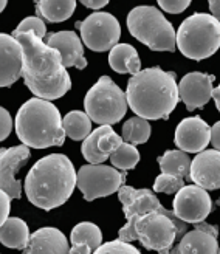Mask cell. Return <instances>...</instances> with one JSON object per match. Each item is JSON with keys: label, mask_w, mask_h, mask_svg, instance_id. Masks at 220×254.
<instances>
[{"label": "cell", "mask_w": 220, "mask_h": 254, "mask_svg": "<svg viewBox=\"0 0 220 254\" xmlns=\"http://www.w3.org/2000/svg\"><path fill=\"white\" fill-rule=\"evenodd\" d=\"M213 99L216 101V107L220 112V84H219L217 88H214V90H213Z\"/></svg>", "instance_id": "obj_39"}, {"label": "cell", "mask_w": 220, "mask_h": 254, "mask_svg": "<svg viewBox=\"0 0 220 254\" xmlns=\"http://www.w3.org/2000/svg\"><path fill=\"white\" fill-rule=\"evenodd\" d=\"M127 28L152 52H174L177 47V33L172 23L155 6L134 8L127 16Z\"/></svg>", "instance_id": "obj_7"}, {"label": "cell", "mask_w": 220, "mask_h": 254, "mask_svg": "<svg viewBox=\"0 0 220 254\" xmlns=\"http://www.w3.org/2000/svg\"><path fill=\"white\" fill-rule=\"evenodd\" d=\"M213 74H206L200 71L188 73L178 82V98L183 101L189 112L202 109L213 98Z\"/></svg>", "instance_id": "obj_15"}, {"label": "cell", "mask_w": 220, "mask_h": 254, "mask_svg": "<svg viewBox=\"0 0 220 254\" xmlns=\"http://www.w3.org/2000/svg\"><path fill=\"white\" fill-rule=\"evenodd\" d=\"M213 211V200L208 190L189 185L183 186L175 194L174 198V214L175 217L185 223H199L205 222L210 212Z\"/></svg>", "instance_id": "obj_11"}, {"label": "cell", "mask_w": 220, "mask_h": 254, "mask_svg": "<svg viewBox=\"0 0 220 254\" xmlns=\"http://www.w3.org/2000/svg\"><path fill=\"white\" fill-rule=\"evenodd\" d=\"M109 64L112 70L120 74H137L141 70L138 52L129 44H116L109 53Z\"/></svg>", "instance_id": "obj_21"}, {"label": "cell", "mask_w": 220, "mask_h": 254, "mask_svg": "<svg viewBox=\"0 0 220 254\" xmlns=\"http://www.w3.org/2000/svg\"><path fill=\"white\" fill-rule=\"evenodd\" d=\"M6 3H8V0H0V12H2V11L5 9Z\"/></svg>", "instance_id": "obj_40"}, {"label": "cell", "mask_w": 220, "mask_h": 254, "mask_svg": "<svg viewBox=\"0 0 220 254\" xmlns=\"http://www.w3.org/2000/svg\"><path fill=\"white\" fill-rule=\"evenodd\" d=\"M16 133L22 144L34 149L62 146L66 132L58 107L47 99L31 98L16 115Z\"/></svg>", "instance_id": "obj_4"}, {"label": "cell", "mask_w": 220, "mask_h": 254, "mask_svg": "<svg viewBox=\"0 0 220 254\" xmlns=\"http://www.w3.org/2000/svg\"><path fill=\"white\" fill-rule=\"evenodd\" d=\"M30 157V147L25 144L0 149V189L11 198L22 197V183L16 175Z\"/></svg>", "instance_id": "obj_12"}, {"label": "cell", "mask_w": 220, "mask_h": 254, "mask_svg": "<svg viewBox=\"0 0 220 254\" xmlns=\"http://www.w3.org/2000/svg\"><path fill=\"white\" fill-rule=\"evenodd\" d=\"M14 127V123H12V118L9 115V112L3 107H0V141L6 139Z\"/></svg>", "instance_id": "obj_33"}, {"label": "cell", "mask_w": 220, "mask_h": 254, "mask_svg": "<svg viewBox=\"0 0 220 254\" xmlns=\"http://www.w3.org/2000/svg\"><path fill=\"white\" fill-rule=\"evenodd\" d=\"M191 158L183 150H166L161 157H158V164L161 174H169L178 179L189 180Z\"/></svg>", "instance_id": "obj_24"}, {"label": "cell", "mask_w": 220, "mask_h": 254, "mask_svg": "<svg viewBox=\"0 0 220 254\" xmlns=\"http://www.w3.org/2000/svg\"><path fill=\"white\" fill-rule=\"evenodd\" d=\"M217 254H220V247H219V253H217Z\"/></svg>", "instance_id": "obj_41"}, {"label": "cell", "mask_w": 220, "mask_h": 254, "mask_svg": "<svg viewBox=\"0 0 220 254\" xmlns=\"http://www.w3.org/2000/svg\"><path fill=\"white\" fill-rule=\"evenodd\" d=\"M69 240L58 228H41L30 236L23 254H69Z\"/></svg>", "instance_id": "obj_20"}, {"label": "cell", "mask_w": 220, "mask_h": 254, "mask_svg": "<svg viewBox=\"0 0 220 254\" xmlns=\"http://www.w3.org/2000/svg\"><path fill=\"white\" fill-rule=\"evenodd\" d=\"M48 47L55 48L59 52L64 67H76V68H85L87 59L84 58V47L82 41L77 37L74 31H58L50 33L47 39L44 41Z\"/></svg>", "instance_id": "obj_19"}, {"label": "cell", "mask_w": 220, "mask_h": 254, "mask_svg": "<svg viewBox=\"0 0 220 254\" xmlns=\"http://www.w3.org/2000/svg\"><path fill=\"white\" fill-rule=\"evenodd\" d=\"M70 242H72V245H76V244L87 245L90 250L95 251L98 247L102 245V233L95 223L81 222L72 230Z\"/></svg>", "instance_id": "obj_26"}, {"label": "cell", "mask_w": 220, "mask_h": 254, "mask_svg": "<svg viewBox=\"0 0 220 254\" xmlns=\"http://www.w3.org/2000/svg\"><path fill=\"white\" fill-rule=\"evenodd\" d=\"M138 161H140V152L131 143H123L110 155V163L113 164V168L120 171L134 169L138 164Z\"/></svg>", "instance_id": "obj_28"}, {"label": "cell", "mask_w": 220, "mask_h": 254, "mask_svg": "<svg viewBox=\"0 0 220 254\" xmlns=\"http://www.w3.org/2000/svg\"><path fill=\"white\" fill-rule=\"evenodd\" d=\"M175 144L180 150L199 154L211 141V127L200 117H191L180 121L175 129Z\"/></svg>", "instance_id": "obj_16"}, {"label": "cell", "mask_w": 220, "mask_h": 254, "mask_svg": "<svg viewBox=\"0 0 220 254\" xmlns=\"http://www.w3.org/2000/svg\"><path fill=\"white\" fill-rule=\"evenodd\" d=\"M11 197L0 189V226L5 223V220L9 217V209H11Z\"/></svg>", "instance_id": "obj_34"}, {"label": "cell", "mask_w": 220, "mask_h": 254, "mask_svg": "<svg viewBox=\"0 0 220 254\" xmlns=\"http://www.w3.org/2000/svg\"><path fill=\"white\" fill-rule=\"evenodd\" d=\"M33 33L36 34L37 37H41V39H44V37L47 36V27H45V22L37 17V16H31V17H27L23 19L17 28L12 31V33Z\"/></svg>", "instance_id": "obj_31"}, {"label": "cell", "mask_w": 220, "mask_h": 254, "mask_svg": "<svg viewBox=\"0 0 220 254\" xmlns=\"http://www.w3.org/2000/svg\"><path fill=\"white\" fill-rule=\"evenodd\" d=\"M188 233V223L167 215L160 211H147L141 215L127 219L118 236L124 242L138 240L145 248L157 251L160 254H171L175 239H182Z\"/></svg>", "instance_id": "obj_5"}, {"label": "cell", "mask_w": 220, "mask_h": 254, "mask_svg": "<svg viewBox=\"0 0 220 254\" xmlns=\"http://www.w3.org/2000/svg\"><path fill=\"white\" fill-rule=\"evenodd\" d=\"M157 2L160 8L169 14H180L191 5V0H157Z\"/></svg>", "instance_id": "obj_32"}, {"label": "cell", "mask_w": 220, "mask_h": 254, "mask_svg": "<svg viewBox=\"0 0 220 254\" xmlns=\"http://www.w3.org/2000/svg\"><path fill=\"white\" fill-rule=\"evenodd\" d=\"M88 118L99 126H112L123 120L127 112L126 93L109 76H101L84 98Z\"/></svg>", "instance_id": "obj_8"}, {"label": "cell", "mask_w": 220, "mask_h": 254, "mask_svg": "<svg viewBox=\"0 0 220 254\" xmlns=\"http://www.w3.org/2000/svg\"><path fill=\"white\" fill-rule=\"evenodd\" d=\"M211 143L216 147V150L220 152V121H217L211 127Z\"/></svg>", "instance_id": "obj_35"}, {"label": "cell", "mask_w": 220, "mask_h": 254, "mask_svg": "<svg viewBox=\"0 0 220 254\" xmlns=\"http://www.w3.org/2000/svg\"><path fill=\"white\" fill-rule=\"evenodd\" d=\"M208 3H210V11H211V14L220 20V0H208Z\"/></svg>", "instance_id": "obj_38"}, {"label": "cell", "mask_w": 220, "mask_h": 254, "mask_svg": "<svg viewBox=\"0 0 220 254\" xmlns=\"http://www.w3.org/2000/svg\"><path fill=\"white\" fill-rule=\"evenodd\" d=\"M92 254H141L131 242H124V240H112V242L102 244L98 247Z\"/></svg>", "instance_id": "obj_30"}, {"label": "cell", "mask_w": 220, "mask_h": 254, "mask_svg": "<svg viewBox=\"0 0 220 254\" xmlns=\"http://www.w3.org/2000/svg\"><path fill=\"white\" fill-rule=\"evenodd\" d=\"M23 52L12 34L0 33V87H11L22 78Z\"/></svg>", "instance_id": "obj_17"}, {"label": "cell", "mask_w": 220, "mask_h": 254, "mask_svg": "<svg viewBox=\"0 0 220 254\" xmlns=\"http://www.w3.org/2000/svg\"><path fill=\"white\" fill-rule=\"evenodd\" d=\"M62 127L66 136L72 138L73 141H82L92 132V120L85 112L73 110L62 118Z\"/></svg>", "instance_id": "obj_25"}, {"label": "cell", "mask_w": 220, "mask_h": 254, "mask_svg": "<svg viewBox=\"0 0 220 254\" xmlns=\"http://www.w3.org/2000/svg\"><path fill=\"white\" fill-rule=\"evenodd\" d=\"M22 45V76L30 92L41 99L53 101L72 88V79L58 50L48 47L33 33H12Z\"/></svg>", "instance_id": "obj_1"}, {"label": "cell", "mask_w": 220, "mask_h": 254, "mask_svg": "<svg viewBox=\"0 0 220 254\" xmlns=\"http://www.w3.org/2000/svg\"><path fill=\"white\" fill-rule=\"evenodd\" d=\"M183 186H185L183 179H178V177L169 174H160L153 183V190L155 192H163L171 195V194H177Z\"/></svg>", "instance_id": "obj_29"}, {"label": "cell", "mask_w": 220, "mask_h": 254, "mask_svg": "<svg viewBox=\"0 0 220 254\" xmlns=\"http://www.w3.org/2000/svg\"><path fill=\"white\" fill-rule=\"evenodd\" d=\"M194 225V230L185 233L178 245L172 247L171 254H217L219 228L205 222Z\"/></svg>", "instance_id": "obj_14"}, {"label": "cell", "mask_w": 220, "mask_h": 254, "mask_svg": "<svg viewBox=\"0 0 220 254\" xmlns=\"http://www.w3.org/2000/svg\"><path fill=\"white\" fill-rule=\"evenodd\" d=\"M79 2L90 9H99V8H104L110 0H79Z\"/></svg>", "instance_id": "obj_36"}, {"label": "cell", "mask_w": 220, "mask_h": 254, "mask_svg": "<svg viewBox=\"0 0 220 254\" xmlns=\"http://www.w3.org/2000/svg\"><path fill=\"white\" fill-rule=\"evenodd\" d=\"M219 205H220V201H219Z\"/></svg>", "instance_id": "obj_42"}, {"label": "cell", "mask_w": 220, "mask_h": 254, "mask_svg": "<svg viewBox=\"0 0 220 254\" xmlns=\"http://www.w3.org/2000/svg\"><path fill=\"white\" fill-rule=\"evenodd\" d=\"M93 251L90 250L87 245H82V244H76V245H72L69 254H92Z\"/></svg>", "instance_id": "obj_37"}, {"label": "cell", "mask_w": 220, "mask_h": 254, "mask_svg": "<svg viewBox=\"0 0 220 254\" xmlns=\"http://www.w3.org/2000/svg\"><path fill=\"white\" fill-rule=\"evenodd\" d=\"M28 225L19 217H8L5 223L0 226V244L6 248L25 250L30 240Z\"/></svg>", "instance_id": "obj_22"}, {"label": "cell", "mask_w": 220, "mask_h": 254, "mask_svg": "<svg viewBox=\"0 0 220 254\" xmlns=\"http://www.w3.org/2000/svg\"><path fill=\"white\" fill-rule=\"evenodd\" d=\"M150 138V124L147 120L134 117L127 120L123 126V139L134 146L143 144Z\"/></svg>", "instance_id": "obj_27"}, {"label": "cell", "mask_w": 220, "mask_h": 254, "mask_svg": "<svg viewBox=\"0 0 220 254\" xmlns=\"http://www.w3.org/2000/svg\"><path fill=\"white\" fill-rule=\"evenodd\" d=\"M123 143V136L115 133L110 126H99L82 139L81 150L90 164H102Z\"/></svg>", "instance_id": "obj_13"}, {"label": "cell", "mask_w": 220, "mask_h": 254, "mask_svg": "<svg viewBox=\"0 0 220 254\" xmlns=\"http://www.w3.org/2000/svg\"><path fill=\"white\" fill-rule=\"evenodd\" d=\"M76 28L81 31V41L92 52H109L120 41V22L110 12H93L85 20L77 22Z\"/></svg>", "instance_id": "obj_10"}, {"label": "cell", "mask_w": 220, "mask_h": 254, "mask_svg": "<svg viewBox=\"0 0 220 254\" xmlns=\"http://www.w3.org/2000/svg\"><path fill=\"white\" fill-rule=\"evenodd\" d=\"M36 14L51 23H59L73 16L76 0H36Z\"/></svg>", "instance_id": "obj_23"}, {"label": "cell", "mask_w": 220, "mask_h": 254, "mask_svg": "<svg viewBox=\"0 0 220 254\" xmlns=\"http://www.w3.org/2000/svg\"><path fill=\"white\" fill-rule=\"evenodd\" d=\"M189 180L206 190L220 189V152L202 150L191 161Z\"/></svg>", "instance_id": "obj_18"}, {"label": "cell", "mask_w": 220, "mask_h": 254, "mask_svg": "<svg viewBox=\"0 0 220 254\" xmlns=\"http://www.w3.org/2000/svg\"><path fill=\"white\" fill-rule=\"evenodd\" d=\"M126 171H120L106 164H85L76 174V186L79 188L85 201L107 197L126 182Z\"/></svg>", "instance_id": "obj_9"}, {"label": "cell", "mask_w": 220, "mask_h": 254, "mask_svg": "<svg viewBox=\"0 0 220 254\" xmlns=\"http://www.w3.org/2000/svg\"><path fill=\"white\" fill-rule=\"evenodd\" d=\"M76 188V171L69 157L51 154L30 169L25 179V194L34 206L51 211L64 205Z\"/></svg>", "instance_id": "obj_3"}, {"label": "cell", "mask_w": 220, "mask_h": 254, "mask_svg": "<svg viewBox=\"0 0 220 254\" xmlns=\"http://www.w3.org/2000/svg\"><path fill=\"white\" fill-rule=\"evenodd\" d=\"M127 106L145 120H167L178 104V84L174 71L158 67L140 70L127 82Z\"/></svg>", "instance_id": "obj_2"}, {"label": "cell", "mask_w": 220, "mask_h": 254, "mask_svg": "<svg viewBox=\"0 0 220 254\" xmlns=\"http://www.w3.org/2000/svg\"><path fill=\"white\" fill-rule=\"evenodd\" d=\"M180 53L192 61H203L220 48V20L213 14L196 12L180 25L177 31Z\"/></svg>", "instance_id": "obj_6"}]
</instances>
